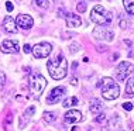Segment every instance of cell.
<instances>
[{
  "instance_id": "obj_1",
  "label": "cell",
  "mask_w": 134,
  "mask_h": 131,
  "mask_svg": "<svg viewBox=\"0 0 134 131\" xmlns=\"http://www.w3.org/2000/svg\"><path fill=\"white\" fill-rule=\"evenodd\" d=\"M47 68H48V72L52 79L61 81L68 73V61L65 59V56L59 54V55L49 58L48 62H47Z\"/></svg>"
},
{
  "instance_id": "obj_2",
  "label": "cell",
  "mask_w": 134,
  "mask_h": 131,
  "mask_svg": "<svg viewBox=\"0 0 134 131\" xmlns=\"http://www.w3.org/2000/svg\"><path fill=\"white\" fill-rule=\"evenodd\" d=\"M102 86V96L106 100H114L120 96V87L111 78H103V81L97 83Z\"/></svg>"
},
{
  "instance_id": "obj_3",
  "label": "cell",
  "mask_w": 134,
  "mask_h": 131,
  "mask_svg": "<svg viewBox=\"0 0 134 131\" xmlns=\"http://www.w3.org/2000/svg\"><path fill=\"white\" fill-rule=\"evenodd\" d=\"M111 19H113L111 13L107 12V10L100 4L95 6L92 9V12H90V20H92L93 23H96L97 25H109L111 23Z\"/></svg>"
},
{
  "instance_id": "obj_4",
  "label": "cell",
  "mask_w": 134,
  "mask_h": 131,
  "mask_svg": "<svg viewBox=\"0 0 134 131\" xmlns=\"http://www.w3.org/2000/svg\"><path fill=\"white\" fill-rule=\"evenodd\" d=\"M28 85H30V90L35 97H40L47 87V79L40 73H31L30 79H28Z\"/></svg>"
},
{
  "instance_id": "obj_5",
  "label": "cell",
  "mask_w": 134,
  "mask_h": 131,
  "mask_svg": "<svg viewBox=\"0 0 134 131\" xmlns=\"http://www.w3.org/2000/svg\"><path fill=\"white\" fill-rule=\"evenodd\" d=\"M133 72V65L130 64V62H121V64H119V66L116 68V71H114V75H116V78H117V81H126V78H129L130 73Z\"/></svg>"
},
{
  "instance_id": "obj_6",
  "label": "cell",
  "mask_w": 134,
  "mask_h": 131,
  "mask_svg": "<svg viewBox=\"0 0 134 131\" xmlns=\"http://www.w3.org/2000/svg\"><path fill=\"white\" fill-rule=\"evenodd\" d=\"M31 51H32V55H34L35 58L41 59V58H47L49 54H51L52 45L49 42H41V44L34 45V48H32Z\"/></svg>"
},
{
  "instance_id": "obj_7",
  "label": "cell",
  "mask_w": 134,
  "mask_h": 131,
  "mask_svg": "<svg viewBox=\"0 0 134 131\" xmlns=\"http://www.w3.org/2000/svg\"><path fill=\"white\" fill-rule=\"evenodd\" d=\"M93 37L97 39H104V41H111L114 38L113 32L110 30H107L104 25H97L93 28Z\"/></svg>"
},
{
  "instance_id": "obj_8",
  "label": "cell",
  "mask_w": 134,
  "mask_h": 131,
  "mask_svg": "<svg viewBox=\"0 0 134 131\" xmlns=\"http://www.w3.org/2000/svg\"><path fill=\"white\" fill-rule=\"evenodd\" d=\"M0 51L4 54H17L20 51L19 42L13 41V39H4L0 45Z\"/></svg>"
},
{
  "instance_id": "obj_9",
  "label": "cell",
  "mask_w": 134,
  "mask_h": 131,
  "mask_svg": "<svg viewBox=\"0 0 134 131\" xmlns=\"http://www.w3.org/2000/svg\"><path fill=\"white\" fill-rule=\"evenodd\" d=\"M64 94H65V87L64 86L54 87L51 92H49V94L47 96V103H48V104L57 103V101H59L64 97Z\"/></svg>"
},
{
  "instance_id": "obj_10",
  "label": "cell",
  "mask_w": 134,
  "mask_h": 131,
  "mask_svg": "<svg viewBox=\"0 0 134 131\" xmlns=\"http://www.w3.org/2000/svg\"><path fill=\"white\" fill-rule=\"evenodd\" d=\"M16 24L20 28H23V30H28V28H31L34 25V20L28 14H19L16 19Z\"/></svg>"
},
{
  "instance_id": "obj_11",
  "label": "cell",
  "mask_w": 134,
  "mask_h": 131,
  "mask_svg": "<svg viewBox=\"0 0 134 131\" xmlns=\"http://www.w3.org/2000/svg\"><path fill=\"white\" fill-rule=\"evenodd\" d=\"M82 118L83 116L79 110H69L68 113H65V121L69 124H78L82 121Z\"/></svg>"
},
{
  "instance_id": "obj_12",
  "label": "cell",
  "mask_w": 134,
  "mask_h": 131,
  "mask_svg": "<svg viewBox=\"0 0 134 131\" xmlns=\"http://www.w3.org/2000/svg\"><path fill=\"white\" fill-rule=\"evenodd\" d=\"M2 25H3V30L6 32H9V34H16L17 32V24H16V20L13 17H10V16L4 17Z\"/></svg>"
},
{
  "instance_id": "obj_13",
  "label": "cell",
  "mask_w": 134,
  "mask_h": 131,
  "mask_svg": "<svg viewBox=\"0 0 134 131\" xmlns=\"http://www.w3.org/2000/svg\"><path fill=\"white\" fill-rule=\"evenodd\" d=\"M65 20H66V25L69 28H76L82 24L81 17L76 16V14H72V13H68L66 16H65Z\"/></svg>"
},
{
  "instance_id": "obj_14",
  "label": "cell",
  "mask_w": 134,
  "mask_h": 131,
  "mask_svg": "<svg viewBox=\"0 0 134 131\" xmlns=\"http://www.w3.org/2000/svg\"><path fill=\"white\" fill-rule=\"evenodd\" d=\"M89 110H90V113H100L103 110V103L100 100H97V99H93L92 103H90Z\"/></svg>"
},
{
  "instance_id": "obj_15",
  "label": "cell",
  "mask_w": 134,
  "mask_h": 131,
  "mask_svg": "<svg viewBox=\"0 0 134 131\" xmlns=\"http://www.w3.org/2000/svg\"><path fill=\"white\" fill-rule=\"evenodd\" d=\"M123 6L127 13L134 14V0H123Z\"/></svg>"
},
{
  "instance_id": "obj_16",
  "label": "cell",
  "mask_w": 134,
  "mask_h": 131,
  "mask_svg": "<svg viewBox=\"0 0 134 131\" xmlns=\"http://www.w3.org/2000/svg\"><path fill=\"white\" fill-rule=\"evenodd\" d=\"M126 93L130 94V96H134V78L129 79L127 83H126Z\"/></svg>"
},
{
  "instance_id": "obj_17",
  "label": "cell",
  "mask_w": 134,
  "mask_h": 131,
  "mask_svg": "<svg viewBox=\"0 0 134 131\" xmlns=\"http://www.w3.org/2000/svg\"><path fill=\"white\" fill-rule=\"evenodd\" d=\"M42 117H44V120L47 123H52V121H55V120H57V114L54 111H45Z\"/></svg>"
},
{
  "instance_id": "obj_18",
  "label": "cell",
  "mask_w": 134,
  "mask_h": 131,
  "mask_svg": "<svg viewBox=\"0 0 134 131\" xmlns=\"http://www.w3.org/2000/svg\"><path fill=\"white\" fill-rule=\"evenodd\" d=\"M78 103H79V101H78L76 97H69V99H66V100L64 101L62 106H64L65 109H68V107H71V106H76Z\"/></svg>"
},
{
  "instance_id": "obj_19",
  "label": "cell",
  "mask_w": 134,
  "mask_h": 131,
  "mask_svg": "<svg viewBox=\"0 0 134 131\" xmlns=\"http://www.w3.org/2000/svg\"><path fill=\"white\" fill-rule=\"evenodd\" d=\"M35 3H37V4L41 7V9H48L49 7V3H48V0H35Z\"/></svg>"
},
{
  "instance_id": "obj_20",
  "label": "cell",
  "mask_w": 134,
  "mask_h": 131,
  "mask_svg": "<svg viewBox=\"0 0 134 131\" xmlns=\"http://www.w3.org/2000/svg\"><path fill=\"white\" fill-rule=\"evenodd\" d=\"M76 10H78L79 13L86 12V3H85V2H79L78 4H76Z\"/></svg>"
},
{
  "instance_id": "obj_21",
  "label": "cell",
  "mask_w": 134,
  "mask_h": 131,
  "mask_svg": "<svg viewBox=\"0 0 134 131\" xmlns=\"http://www.w3.org/2000/svg\"><path fill=\"white\" fill-rule=\"evenodd\" d=\"M69 48H71V52L75 54V52H78V51L81 49V45H79L78 42H72L71 45H69Z\"/></svg>"
},
{
  "instance_id": "obj_22",
  "label": "cell",
  "mask_w": 134,
  "mask_h": 131,
  "mask_svg": "<svg viewBox=\"0 0 134 131\" xmlns=\"http://www.w3.org/2000/svg\"><path fill=\"white\" fill-rule=\"evenodd\" d=\"M6 83V75L3 73L2 71H0V89H3V86H4Z\"/></svg>"
},
{
  "instance_id": "obj_23",
  "label": "cell",
  "mask_w": 134,
  "mask_h": 131,
  "mask_svg": "<svg viewBox=\"0 0 134 131\" xmlns=\"http://www.w3.org/2000/svg\"><path fill=\"white\" fill-rule=\"evenodd\" d=\"M96 121L97 123H104L106 121V116H104V113H99V116L96 117Z\"/></svg>"
},
{
  "instance_id": "obj_24",
  "label": "cell",
  "mask_w": 134,
  "mask_h": 131,
  "mask_svg": "<svg viewBox=\"0 0 134 131\" xmlns=\"http://www.w3.org/2000/svg\"><path fill=\"white\" fill-rule=\"evenodd\" d=\"M34 111H35V107H34V106L28 107V109H27V111H26V116H27V117H31L32 113H34Z\"/></svg>"
},
{
  "instance_id": "obj_25",
  "label": "cell",
  "mask_w": 134,
  "mask_h": 131,
  "mask_svg": "<svg viewBox=\"0 0 134 131\" xmlns=\"http://www.w3.org/2000/svg\"><path fill=\"white\" fill-rule=\"evenodd\" d=\"M123 107H124L127 111H131L133 110V104L131 103H124V104H123Z\"/></svg>"
},
{
  "instance_id": "obj_26",
  "label": "cell",
  "mask_w": 134,
  "mask_h": 131,
  "mask_svg": "<svg viewBox=\"0 0 134 131\" xmlns=\"http://www.w3.org/2000/svg\"><path fill=\"white\" fill-rule=\"evenodd\" d=\"M6 9H7V12H13V4L10 2H7L6 3Z\"/></svg>"
},
{
  "instance_id": "obj_27",
  "label": "cell",
  "mask_w": 134,
  "mask_h": 131,
  "mask_svg": "<svg viewBox=\"0 0 134 131\" xmlns=\"http://www.w3.org/2000/svg\"><path fill=\"white\" fill-rule=\"evenodd\" d=\"M96 49L99 51V52H104V51H107V47H106V45H104V47H99V45H97Z\"/></svg>"
},
{
  "instance_id": "obj_28",
  "label": "cell",
  "mask_w": 134,
  "mask_h": 131,
  "mask_svg": "<svg viewBox=\"0 0 134 131\" xmlns=\"http://www.w3.org/2000/svg\"><path fill=\"white\" fill-rule=\"evenodd\" d=\"M126 27H127V21H124V20H120V28H123V30H124Z\"/></svg>"
},
{
  "instance_id": "obj_29",
  "label": "cell",
  "mask_w": 134,
  "mask_h": 131,
  "mask_svg": "<svg viewBox=\"0 0 134 131\" xmlns=\"http://www.w3.org/2000/svg\"><path fill=\"white\" fill-rule=\"evenodd\" d=\"M31 45H24V52L26 54H28V52H31Z\"/></svg>"
},
{
  "instance_id": "obj_30",
  "label": "cell",
  "mask_w": 134,
  "mask_h": 131,
  "mask_svg": "<svg viewBox=\"0 0 134 131\" xmlns=\"http://www.w3.org/2000/svg\"><path fill=\"white\" fill-rule=\"evenodd\" d=\"M71 83H72V85H78V81H76V78H72Z\"/></svg>"
},
{
  "instance_id": "obj_31",
  "label": "cell",
  "mask_w": 134,
  "mask_h": 131,
  "mask_svg": "<svg viewBox=\"0 0 134 131\" xmlns=\"http://www.w3.org/2000/svg\"><path fill=\"white\" fill-rule=\"evenodd\" d=\"M117 58H119V54H114V55L111 56V61H116V59H117Z\"/></svg>"
},
{
  "instance_id": "obj_32",
  "label": "cell",
  "mask_w": 134,
  "mask_h": 131,
  "mask_svg": "<svg viewBox=\"0 0 134 131\" xmlns=\"http://www.w3.org/2000/svg\"><path fill=\"white\" fill-rule=\"evenodd\" d=\"M124 42H126V44H127V45H129V47H130V45H131V41H130V39H124Z\"/></svg>"
}]
</instances>
